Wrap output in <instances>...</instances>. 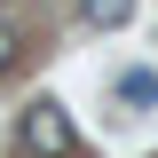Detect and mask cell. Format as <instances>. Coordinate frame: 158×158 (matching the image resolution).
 Wrapping results in <instances>:
<instances>
[{
	"label": "cell",
	"mask_w": 158,
	"mask_h": 158,
	"mask_svg": "<svg viewBox=\"0 0 158 158\" xmlns=\"http://www.w3.org/2000/svg\"><path fill=\"white\" fill-rule=\"evenodd\" d=\"M16 135H24V150H32V158H71V150H79V127L56 111V103H32Z\"/></svg>",
	"instance_id": "1"
},
{
	"label": "cell",
	"mask_w": 158,
	"mask_h": 158,
	"mask_svg": "<svg viewBox=\"0 0 158 158\" xmlns=\"http://www.w3.org/2000/svg\"><path fill=\"white\" fill-rule=\"evenodd\" d=\"M135 16V0H79V24H95V32H127Z\"/></svg>",
	"instance_id": "2"
},
{
	"label": "cell",
	"mask_w": 158,
	"mask_h": 158,
	"mask_svg": "<svg viewBox=\"0 0 158 158\" xmlns=\"http://www.w3.org/2000/svg\"><path fill=\"white\" fill-rule=\"evenodd\" d=\"M118 87H127V103H158V79H150V71H127Z\"/></svg>",
	"instance_id": "3"
},
{
	"label": "cell",
	"mask_w": 158,
	"mask_h": 158,
	"mask_svg": "<svg viewBox=\"0 0 158 158\" xmlns=\"http://www.w3.org/2000/svg\"><path fill=\"white\" fill-rule=\"evenodd\" d=\"M16 56H24V40H16V24L0 16V71H16Z\"/></svg>",
	"instance_id": "4"
}]
</instances>
